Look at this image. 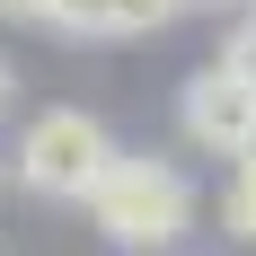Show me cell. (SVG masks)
Masks as SVG:
<instances>
[{
    "mask_svg": "<svg viewBox=\"0 0 256 256\" xmlns=\"http://www.w3.org/2000/svg\"><path fill=\"white\" fill-rule=\"evenodd\" d=\"M238 36H256V0H248V18H238Z\"/></svg>",
    "mask_w": 256,
    "mask_h": 256,
    "instance_id": "cell-8",
    "label": "cell"
},
{
    "mask_svg": "<svg viewBox=\"0 0 256 256\" xmlns=\"http://www.w3.org/2000/svg\"><path fill=\"white\" fill-rule=\"evenodd\" d=\"M88 221L115 248H132V256L177 248L194 230V177H186L177 159H159V150H115L106 177L88 186Z\"/></svg>",
    "mask_w": 256,
    "mask_h": 256,
    "instance_id": "cell-1",
    "label": "cell"
},
{
    "mask_svg": "<svg viewBox=\"0 0 256 256\" xmlns=\"http://www.w3.org/2000/svg\"><path fill=\"white\" fill-rule=\"evenodd\" d=\"M106 159H115V132L88 115V106H44L36 124L18 132V186L26 194H44V204H88V186L106 177Z\"/></svg>",
    "mask_w": 256,
    "mask_h": 256,
    "instance_id": "cell-2",
    "label": "cell"
},
{
    "mask_svg": "<svg viewBox=\"0 0 256 256\" xmlns=\"http://www.w3.org/2000/svg\"><path fill=\"white\" fill-rule=\"evenodd\" d=\"M53 0H0V18H44Z\"/></svg>",
    "mask_w": 256,
    "mask_h": 256,
    "instance_id": "cell-6",
    "label": "cell"
},
{
    "mask_svg": "<svg viewBox=\"0 0 256 256\" xmlns=\"http://www.w3.org/2000/svg\"><path fill=\"white\" fill-rule=\"evenodd\" d=\"M177 9H221V0H177Z\"/></svg>",
    "mask_w": 256,
    "mask_h": 256,
    "instance_id": "cell-9",
    "label": "cell"
},
{
    "mask_svg": "<svg viewBox=\"0 0 256 256\" xmlns=\"http://www.w3.org/2000/svg\"><path fill=\"white\" fill-rule=\"evenodd\" d=\"M177 18V0H53L44 26L80 36V44H124V36H159Z\"/></svg>",
    "mask_w": 256,
    "mask_h": 256,
    "instance_id": "cell-4",
    "label": "cell"
},
{
    "mask_svg": "<svg viewBox=\"0 0 256 256\" xmlns=\"http://www.w3.org/2000/svg\"><path fill=\"white\" fill-rule=\"evenodd\" d=\"M221 230H230V238H256V142L230 159V186H221Z\"/></svg>",
    "mask_w": 256,
    "mask_h": 256,
    "instance_id": "cell-5",
    "label": "cell"
},
{
    "mask_svg": "<svg viewBox=\"0 0 256 256\" xmlns=\"http://www.w3.org/2000/svg\"><path fill=\"white\" fill-rule=\"evenodd\" d=\"M177 132L194 150H212V159H238L256 142V88L238 71H221V62H204V71L177 88Z\"/></svg>",
    "mask_w": 256,
    "mask_h": 256,
    "instance_id": "cell-3",
    "label": "cell"
},
{
    "mask_svg": "<svg viewBox=\"0 0 256 256\" xmlns=\"http://www.w3.org/2000/svg\"><path fill=\"white\" fill-rule=\"evenodd\" d=\"M18 106V71H9V53H0V115Z\"/></svg>",
    "mask_w": 256,
    "mask_h": 256,
    "instance_id": "cell-7",
    "label": "cell"
}]
</instances>
